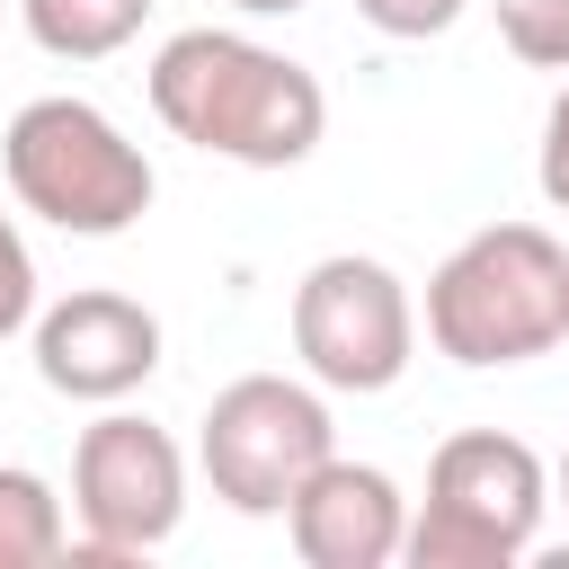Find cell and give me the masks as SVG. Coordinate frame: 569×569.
I'll return each instance as SVG.
<instances>
[{"instance_id":"1","label":"cell","mask_w":569,"mask_h":569,"mask_svg":"<svg viewBox=\"0 0 569 569\" xmlns=\"http://www.w3.org/2000/svg\"><path fill=\"white\" fill-rule=\"evenodd\" d=\"M151 116L178 142L240 160V169H302L329 133L320 80L293 53L231 36V27H187L151 53Z\"/></svg>"},{"instance_id":"2","label":"cell","mask_w":569,"mask_h":569,"mask_svg":"<svg viewBox=\"0 0 569 569\" xmlns=\"http://www.w3.org/2000/svg\"><path fill=\"white\" fill-rule=\"evenodd\" d=\"M427 338L436 356L489 373L533 365L569 338V249L542 222H489L427 276Z\"/></svg>"},{"instance_id":"3","label":"cell","mask_w":569,"mask_h":569,"mask_svg":"<svg viewBox=\"0 0 569 569\" xmlns=\"http://www.w3.org/2000/svg\"><path fill=\"white\" fill-rule=\"evenodd\" d=\"M0 169L27 213H44L53 231H80V240L133 231L160 187L142 142H124V124L89 98H27L0 133Z\"/></svg>"},{"instance_id":"4","label":"cell","mask_w":569,"mask_h":569,"mask_svg":"<svg viewBox=\"0 0 569 569\" xmlns=\"http://www.w3.org/2000/svg\"><path fill=\"white\" fill-rule=\"evenodd\" d=\"M542 507H551V471L525 436H498V427L445 436L436 462H427V498L400 533V560H418V569H507V560L533 551Z\"/></svg>"},{"instance_id":"5","label":"cell","mask_w":569,"mask_h":569,"mask_svg":"<svg viewBox=\"0 0 569 569\" xmlns=\"http://www.w3.org/2000/svg\"><path fill=\"white\" fill-rule=\"evenodd\" d=\"M329 400L311 382H284V373H240L213 391L204 409V436H196V462L213 480V498L231 516H284V498L329 462Z\"/></svg>"},{"instance_id":"6","label":"cell","mask_w":569,"mask_h":569,"mask_svg":"<svg viewBox=\"0 0 569 569\" xmlns=\"http://www.w3.org/2000/svg\"><path fill=\"white\" fill-rule=\"evenodd\" d=\"M71 516L80 542L71 560H142L178 533L187 516V453L169 445V427L107 409L98 427H80L71 445Z\"/></svg>"},{"instance_id":"7","label":"cell","mask_w":569,"mask_h":569,"mask_svg":"<svg viewBox=\"0 0 569 569\" xmlns=\"http://www.w3.org/2000/svg\"><path fill=\"white\" fill-rule=\"evenodd\" d=\"M409 347H418V311L382 258L338 249L293 284V356L320 391H391L409 373Z\"/></svg>"},{"instance_id":"8","label":"cell","mask_w":569,"mask_h":569,"mask_svg":"<svg viewBox=\"0 0 569 569\" xmlns=\"http://www.w3.org/2000/svg\"><path fill=\"white\" fill-rule=\"evenodd\" d=\"M36 373L62 400H124L160 373V320L133 293H107V284L62 293L36 320Z\"/></svg>"},{"instance_id":"9","label":"cell","mask_w":569,"mask_h":569,"mask_svg":"<svg viewBox=\"0 0 569 569\" xmlns=\"http://www.w3.org/2000/svg\"><path fill=\"white\" fill-rule=\"evenodd\" d=\"M284 525H293V551L311 569H382L400 560V533H409V498L382 462H347L329 453L293 498H284Z\"/></svg>"},{"instance_id":"10","label":"cell","mask_w":569,"mask_h":569,"mask_svg":"<svg viewBox=\"0 0 569 569\" xmlns=\"http://www.w3.org/2000/svg\"><path fill=\"white\" fill-rule=\"evenodd\" d=\"M18 18H27V36H36L44 53H62V62H107V53H124V44L142 36L151 0H18Z\"/></svg>"},{"instance_id":"11","label":"cell","mask_w":569,"mask_h":569,"mask_svg":"<svg viewBox=\"0 0 569 569\" xmlns=\"http://www.w3.org/2000/svg\"><path fill=\"white\" fill-rule=\"evenodd\" d=\"M71 551V525H62V498L44 471L27 462H0V569H36V560H62Z\"/></svg>"},{"instance_id":"12","label":"cell","mask_w":569,"mask_h":569,"mask_svg":"<svg viewBox=\"0 0 569 569\" xmlns=\"http://www.w3.org/2000/svg\"><path fill=\"white\" fill-rule=\"evenodd\" d=\"M489 18H498V36H507L516 62L569 71V0H489Z\"/></svg>"},{"instance_id":"13","label":"cell","mask_w":569,"mask_h":569,"mask_svg":"<svg viewBox=\"0 0 569 569\" xmlns=\"http://www.w3.org/2000/svg\"><path fill=\"white\" fill-rule=\"evenodd\" d=\"M27 320H36V258H27L18 222L0 213V338H9V329H27Z\"/></svg>"},{"instance_id":"14","label":"cell","mask_w":569,"mask_h":569,"mask_svg":"<svg viewBox=\"0 0 569 569\" xmlns=\"http://www.w3.org/2000/svg\"><path fill=\"white\" fill-rule=\"evenodd\" d=\"M356 9H365V27H382L400 44H427V36H445L462 18V0H356Z\"/></svg>"},{"instance_id":"15","label":"cell","mask_w":569,"mask_h":569,"mask_svg":"<svg viewBox=\"0 0 569 569\" xmlns=\"http://www.w3.org/2000/svg\"><path fill=\"white\" fill-rule=\"evenodd\" d=\"M533 178H542V204L569 213V89H560L551 116H542V160H533Z\"/></svg>"},{"instance_id":"16","label":"cell","mask_w":569,"mask_h":569,"mask_svg":"<svg viewBox=\"0 0 569 569\" xmlns=\"http://www.w3.org/2000/svg\"><path fill=\"white\" fill-rule=\"evenodd\" d=\"M231 9H249V18H293V9H311V0H231Z\"/></svg>"},{"instance_id":"17","label":"cell","mask_w":569,"mask_h":569,"mask_svg":"<svg viewBox=\"0 0 569 569\" xmlns=\"http://www.w3.org/2000/svg\"><path fill=\"white\" fill-rule=\"evenodd\" d=\"M560 507H569V453H560Z\"/></svg>"}]
</instances>
